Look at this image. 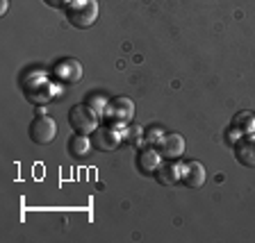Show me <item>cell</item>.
Segmentation results:
<instances>
[{"label": "cell", "instance_id": "6da1fadb", "mask_svg": "<svg viewBox=\"0 0 255 243\" xmlns=\"http://www.w3.org/2000/svg\"><path fill=\"white\" fill-rule=\"evenodd\" d=\"M23 89H25V98L32 105H46L57 95V86L48 80L46 71H30L23 78Z\"/></svg>", "mask_w": 255, "mask_h": 243}, {"label": "cell", "instance_id": "7a4b0ae2", "mask_svg": "<svg viewBox=\"0 0 255 243\" xmlns=\"http://www.w3.org/2000/svg\"><path fill=\"white\" fill-rule=\"evenodd\" d=\"M64 11H66V18H69L71 25L78 27V30H87L98 21L101 7H98V0H71L69 5L64 7Z\"/></svg>", "mask_w": 255, "mask_h": 243}, {"label": "cell", "instance_id": "3957f363", "mask_svg": "<svg viewBox=\"0 0 255 243\" xmlns=\"http://www.w3.org/2000/svg\"><path fill=\"white\" fill-rule=\"evenodd\" d=\"M128 125L126 123H107V125H98V130L94 132V143L96 150H103V153H110V150H117L119 143L126 137Z\"/></svg>", "mask_w": 255, "mask_h": 243}, {"label": "cell", "instance_id": "277c9868", "mask_svg": "<svg viewBox=\"0 0 255 243\" xmlns=\"http://www.w3.org/2000/svg\"><path fill=\"white\" fill-rule=\"evenodd\" d=\"M69 123L75 132L80 134H94L98 130V114L91 109L87 102L82 105H73L69 111Z\"/></svg>", "mask_w": 255, "mask_h": 243}, {"label": "cell", "instance_id": "5b68a950", "mask_svg": "<svg viewBox=\"0 0 255 243\" xmlns=\"http://www.w3.org/2000/svg\"><path fill=\"white\" fill-rule=\"evenodd\" d=\"M57 137V123L46 114H37V118L30 123V139L37 146H48Z\"/></svg>", "mask_w": 255, "mask_h": 243}, {"label": "cell", "instance_id": "8992f818", "mask_svg": "<svg viewBox=\"0 0 255 243\" xmlns=\"http://www.w3.org/2000/svg\"><path fill=\"white\" fill-rule=\"evenodd\" d=\"M105 121L107 123H130L134 116V102L130 100V98H123V95H119V98H114V100H110V105H107L105 109Z\"/></svg>", "mask_w": 255, "mask_h": 243}, {"label": "cell", "instance_id": "52a82bcc", "mask_svg": "<svg viewBox=\"0 0 255 243\" xmlns=\"http://www.w3.org/2000/svg\"><path fill=\"white\" fill-rule=\"evenodd\" d=\"M53 75L57 82H62V84H75V82H80L82 80V64L78 62V59H59L57 64L53 66Z\"/></svg>", "mask_w": 255, "mask_h": 243}, {"label": "cell", "instance_id": "ba28073f", "mask_svg": "<svg viewBox=\"0 0 255 243\" xmlns=\"http://www.w3.org/2000/svg\"><path fill=\"white\" fill-rule=\"evenodd\" d=\"M205 166L201 164V162H196V159H191V162H187V164H182V170H180V182L185 186H189V189H201L203 184H205Z\"/></svg>", "mask_w": 255, "mask_h": 243}, {"label": "cell", "instance_id": "9c48e42d", "mask_svg": "<svg viewBox=\"0 0 255 243\" xmlns=\"http://www.w3.org/2000/svg\"><path fill=\"white\" fill-rule=\"evenodd\" d=\"M185 137L178 132H169L164 134V139H162V143H159V155L164 159H169V162H175V159H180L182 155H185Z\"/></svg>", "mask_w": 255, "mask_h": 243}, {"label": "cell", "instance_id": "30bf717a", "mask_svg": "<svg viewBox=\"0 0 255 243\" xmlns=\"http://www.w3.org/2000/svg\"><path fill=\"white\" fill-rule=\"evenodd\" d=\"M235 157L242 166L255 168V134H244L235 143Z\"/></svg>", "mask_w": 255, "mask_h": 243}, {"label": "cell", "instance_id": "8fae6325", "mask_svg": "<svg viewBox=\"0 0 255 243\" xmlns=\"http://www.w3.org/2000/svg\"><path fill=\"white\" fill-rule=\"evenodd\" d=\"M162 164V155L155 148H141L137 155V166L143 175H155V170Z\"/></svg>", "mask_w": 255, "mask_h": 243}, {"label": "cell", "instance_id": "7c38bea8", "mask_svg": "<svg viewBox=\"0 0 255 243\" xmlns=\"http://www.w3.org/2000/svg\"><path fill=\"white\" fill-rule=\"evenodd\" d=\"M91 148H94V143H91L89 134L75 132L73 137L69 139V153H71V157H75V159L87 157V155L91 153Z\"/></svg>", "mask_w": 255, "mask_h": 243}, {"label": "cell", "instance_id": "4fadbf2b", "mask_svg": "<svg viewBox=\"0 0 255 243\" xmlns=\"http://www.w3.org/2000/svg\"><path fill=\"white\" fill-rule=\"evenodd\" d=\"M180 170H182V166L173 164V162H169V164H159V168L155 170V177H157L159 184L171 186V184H175V182H180Z\"/></svg>", "mask_w": 255, "mask_h": 243}, {"label": "cell", "instance_id": "5bb4252c", "mask_svg": "<svg viewBox=\"0 0 255 243\" xmlns=\"http://www.w3.org/2000/svg\"><path fill=\"white\" fill-rule=\"evenodd\" d=\"M235 127H239L242 134H255V116L251 111H242L235 116Z\"/></svg>", "mask_w": 255, "mask_h": 243}, {"label": "cell", "instance_id": "9a60e30c", "mask_svg": "<svg viewBox=\"0 0 255 243\" xmlns=\"http://www.w3.org/2000/svg\"><path fill=\"white\" fill-rule=\"evenodd\" d=\"M87 105H89L91 109L98 114V116H103V114H105V109H107V105H110V100H107L105 95H101V93H91L89 98H87Z\"/></svg>", "mask_w": 255, "mask_h": 243}, {"label": "cell", "instance_id": "2e32d148", "mask_svg": "<svg viewBox=\"0 0 255 243\" xmlns=\"http://www.w3.org/2000/svg\"><path fill=\"white\" fill-rule=\"evenodd\" d=\"M164 130H162V127H150L148 132L143 134V143H146V146H159V143H162V139H164Z\"/></svg>", "mask_w": 255, "mask_h": 243}, {"label": "cell", "instance_id": "e0dca14e", "mask_svg": "<svg viewBox=\"0 0 255 243\" xmlns=\"http://www.w3.org/2000/svg\"><path fill=\"white\" fill-rule=\"evenodd\" d=\"M143 134H146V132H143L139 125H130L126 130V137H123V139H128L132 146H141V143H143Z\"/></svg>", "mask_w": 255, "mask_h": 243}, {"label": "cell", "instance_id": "ac0fdd59", "mask_svg": "<svg viewBox=\"0 0 255 243\" xmlns=\"http://www.w3.org/2000/svg\"><path fill=\"white\" fill-rule=\"evenodd\" d=\"M242 137H244V134H242V130H239V127H230L228 134H226V139H228L230 146H235V143H237Z\"/></svg>", "mask_w": 255, "mask_h": 243}, {"label": "cell", "instance_id": "d6986e66", "mask_svg": "<svg viewBox=\"0 0 255 243\" xmlns=\"http://www.w3.org/2000/svg\"><path fill=\"white\" fill-rule=\"evenodd\" d=\"M48 7H53V9H64V7L69 5L71 0H43Z\"/></svg>", "mask_w": 255, "mask_h": 243}, {"label": "cell", "instance_id": "ffe728a7", "mask_svg": "<svg viewBox=\"0 0 255 243\" xmlns=\"http://www.w3.org/2000/svg\"><path fill=\"white\" fill-rule=\"evenodd\" d=\"M7 14V0H0V16Z\"/></svg>", "mask_w": 255, "mask_h": 243}]
</instances>
